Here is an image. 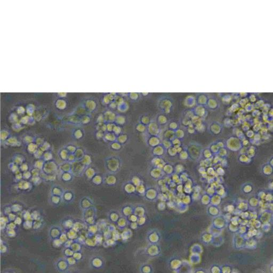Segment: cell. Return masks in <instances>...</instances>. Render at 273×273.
<instances>
[{
  "instance_id": "obj_1",
  "label": "cell",
  "mask_w": 273,
  "mask_h": 273,
  "mask_svg": "<svg viewBox=\"0 0 273 273\" xmlns=\"http://www.w3.org/2000/svg\"><path fill=\"white\" fill-rule=\"evenodd\" d=\"M246 240L244 236L238 233H235L233 237L234 247L237 250H242L244 248Z\"/></svg>"
},
{
  "instance_id": "obj_2",
  "label": "cell",
  "mask_w": 273,
  "mask_h": 273,
  "mask_svg": "<svg viewBox=\"0 0 273 273\" xmlns=\"http://www.w3.org/2000/svg\"><path fill=\"white\" fill-rule=\"evenodd\" d=\"M257 247V241L255 238H251L246 240L244 248L253 250Z\"/></svg>"
},
{
  "instance_id": "obj_3",
  "label": "cell",
  "mask_w": 273,
  "mask_h": 273,
  "mask_svg": "<svg viewBox=\"0 0 273 273\" xmlns=\"http://www.w3.org/2000/svg\"><path fill=\"white\" fill-rule=\"evenodd\" d=\"M232 269L231 268L230 266H225L223 267V273H231L232 272Z\"/></svg>"
},
{
  "instance_id": "obj_4",
  "label": "cell",
  "mask_w": 273,
  "mask_h": 273,
  "mask_svg": "<svg viewBox=\"0 0 273 273\" xmlns=\"http://www.w3.org/2000/svg\"><path fill=\"white\" fill-rule=\"evenodd\" d=\"M268 269L271 273H273V263H271L268 266Z\"/></svg>"
},
{
  "instance_id": "obj_5",
  "label": "cell",
  "mask_w": 273,
  "mask_h": 273,
  "mask_svg": "<svg viewBox=\"0 0 273 273\" xmlns=\"http://www.w3.org/2000/svg\"><path fill=\"white\" fill-rule=\"evenodd\" d=\"M231 273H239V272H238V271H236V270H233Z\"/></svg>"
},
{
  "instance_id": "obj_6",
  "label": "cell",
  "mask_w": 273,
  "mask_h": 273,
  "mask_svg": "<svg viewBox=\"0 0 273 273\" xmlns=\"http://www.w3.org/2000/svg\"><path fill=\"white\" fill-rule=\"evenodd\" d=\"M271 263H273V260H272V261H271Z\"/></svg>"
}]
</instances>
